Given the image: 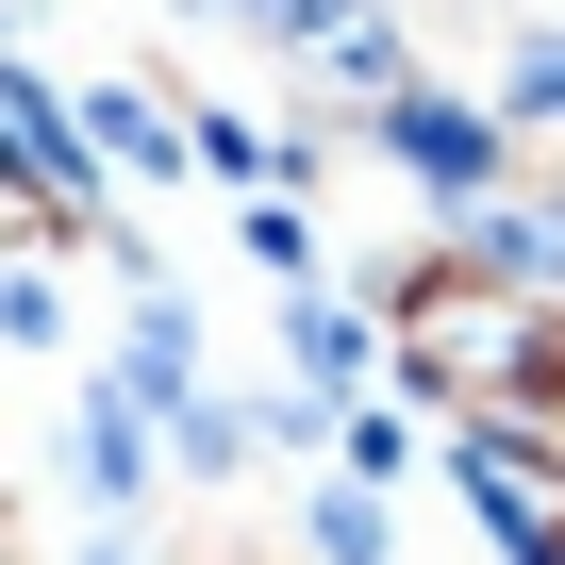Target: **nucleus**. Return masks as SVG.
Masks as SVG:
<instances>
[{
	"label": "nucleus",
	"mask_w": 565,
	"mask_h": 565,
	"mask_svg": "<svg viewBox=\"0 0 565 565\" xmlns=\"http://www.w3.org/2000/svg\"><path fill=\"white\" fill-rule=\"evenodd\" d=\"M499 100H515V134H565V34H532V51H515V84H499Z\"/></svg>",
	"instance_id": "obj_8"
},
{
	"label": "nucleus",
	"mask_w": 565,
	"mask_h": 565,
	"mask_svg": "<svg viewBox=\"0 0 565 565\" xmlns=\"http://www.w3.org/2000/svg\"><path fill=\"white\" fill-rule=\"evenodd\" d=\"M0 565H18V515H0Z\"/></svg>",
	"instance_id": "obj_10"
},
{
	"label": "nucleus",
	"mask_w": 565,
	"mask_h": 565,
	"mask_svg": "<svg viewBox=\"0 0 565 565\" xmlns=\"http://www.w3.org/2000/svg\"><path fill=\"white\" fill-rule=\"evenodd\" d=\"M300 548H317V565H383V548H399L383 482H350V466H333V482H317V515H300Z\"/></svg>",
	"instance_id": "obj_7"
},
{
	"label": "nucleus",
	"mask_w": 565,
	"mask_h": 565,
	"mask_svg": "<svg viewBox=\"0 0 565 565\" xmlns=\"http://www.w3.org/2000/svg\"><path fill=\"white\" fill-rule=\"evenodd\" d=\"M366 366H383V317H366V300H300V383H317V399H350Z\"/></svg>",
	"instance_id": "obj_6"
},
{
	"label": "nucleus",
	"mask_w": 565,
	"mask_h": 565,
	"mask_svg": "<svg viewBox=\"0 0 565 565\" xmlns=\"http://www.w3.org/2000/svg\"><path fill=\"white\" fill-rule=\"evenodd\" d=\"M366 134H383V167H416V183H433L449 216H466V200H482V183L515 167V150H499V117H466L449 84H399V100H383Z\"/></svg>",
	"instance_id": "obj_2"
},
{
	"label": "nucleus",
	"mask_w": 565,
	"mask_h": 565,
	"mask_svg": "<svg viewBox=\"0 0 565 565\" xmlns=\"http://www.w3.org/2000/svg\"><path fill=\"white\" fill-rule=\"evenodd\" d=\"M117 383H134L150 416H183V399H200V317L167 300V282H150V300H134V350H117Z\"/></svg>",
	"instance_id": "obj_5"
},
{
	"label": "nucleus",
	"mask_w": 565,
	"mask_h": 565,
	"mask_svg": "<svg viewBox=\"0 0 565 565\" xmlns=\"http://www.w3.org/2000/svg\"><path fill=\"white\" fill-rule=\"evenodd\" d=\"M233 233H249V266H282V282H317V233H300V200H249Z\"/></svg>",
	"instance_id": "obj_9"
},
{
	"label": "nucleus",
	"mask_w": 565,
	"mask_h": 565,
	"mask_svg": "<svg viewBox=\"0 0 565 565\" xmlns=\"http://www.w3.org/2000/svg\"><path fill=\"white\" fill-rule=\"evenodd\" d=\"M84 150H117L134 183H167V167L200 150V117H183L167 84H100V100H84Z\"/></svg>",
	"instance_id": "obj_4"
},
{
	"label": "nucleus",
	"mask_w": 565,
	"mask_h": 565,
	"mask_svg": "<svg viewBox=\"0 0 565 565\" xmlns=\"http://www.w3.org/2000/svg\"><path fill=\"white\" fill-rule=\"evenodd\" d=\"M449 233H466V249H482L499 282H532V300H565V183H515V167H499V183H482V200H466Z\"/></svg>",
	"instance_id": "obj_3"
},
{
	"label": "nucleus",
	"mask_w": 565,
	"mask_h": 565,
	"mask_svg": "<svg viewBox=\"0 0 565 565\" xmlns=\"http://www.w3.org/2000/svg\"><path fill=\"white\" fill-rule=\"evenodd\" d=\"M383 350H399V383L449 416V433H499L515 399H532V366L565 350V300H532V282H499L466 233L449 249H416V266H383Z\"/></svg>",
	"instance_id": "obj_1"
}]
</instances>
